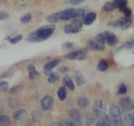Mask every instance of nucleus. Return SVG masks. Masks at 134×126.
Segmentation results:
<instances>
[{
	"instance_id": "e433bc0d",
	"label": "nucleus",
	"mask_w": 134,
	"mask_h": 126,
	"mask_svg": "<svg viewBox=\"0 0 134 126\" xmlns=\"http://www.w3.org/2000/svg\"><path fill=\"white\" fill-rule=\"evenodd\" d=\"M9 18V14L8 12L0 11V20H6Z\"/></svg>"
},
{
	"instance_id": "b1692460",
	"label": "nucleus",
	"mask_w": 134,
	"mask_h": 126,
	"mask_svg": "<svg viewBox=\"0 0 134 126\" xmlns=\"http://www.w3.org/2000/svg\"><path fill=\"white\" fill-rule=\"evenodd\" d=\"M134 47V38L130 41H128L127 43H125L122 46H120L118 51H121V50H130V49H132Z\"/></svg>"
},
{
	"instance_id": "9b49d317",
	"label": "nucleus",
	"mask_w": 134,
	"mask_h": 126,
	"mask_svg": "<svg viewBox=\"0 0 134 126\" xmlns=\"http://www.w3.org/2000/svg\"><path fill=\"white\" fill-rule=\"evenodd\" d=\"M41 105L43 111H49L52 108L53 105V98L51 96H45L41 100Z\"/></svg>"
},
{
	"instance_id": "c9c22d12",
	"label": "nucleus",
	"mask_w": 134,
	"mask_h": 126,
	"mask_svg": "<svg viewBox=\"0 0 134 126\" xmlns=\"http://www.w3.org/2000/svg\"><path fill=\"white\" fill-rule=\"evenodd\" d=\"M8 83L7 81L0 82V93H3L6 90H8Z\"/></svg>"
},
{
	"instance_id": "f03ea898",
	"label": "nucleus",
	"mask_w": 134,
	"mask_h": 126,
	"mask_svg": "<svg viewBox=\"0 0 134 126\" xmlns=\"http://www.w3.org/2000/svg\"><path fill=\"white\" fill-rule=\"evenodd\" d=\"M86 11L82 8H68L63 11L60 12L61 16V20L67 21V20H73L75 19H85L86 17Z\"/></svg>"
},
{
	"instance_id": "4c0bfd02",
	"label": "nucleus",
	"mask_w": 134,
	"mask_h": 126,
	"mask_svg": "<svg viewBox=\"0 0 134 126\" xmlns=\"http://www.w3.org/2000/svg\"><path fill=\"white\" fill-rule=\"evenodd\" d=\"M20 89H21V86H19V85L15 86V87H13L11 89H10L9 93H10V94H15V93L19 92V91L20 90Z\"/></svg>"
},
{
	"instance_id": "dca6fc26",
	"label": "nucleus",
	"mask_w": 134,
	"mask_h": 126,
	"mask_svg": "<svg viewBox=\"0 0 134 126\" xmlns=\"http://www.w3.org/2000/svg\"><path fill=\"white\" fill-rule=\"evenodd\" d=\"M28 115V111L27 109H19V111H15L13 113V119L16 120H23L25 117H27Z\"/></svg>"
},
{
	"instance_id": "4468645a",
	"label": "nucleus",
	"mask_w": 134,
	"mask_h": 126,
	"mask_svg": "<svg viewBox=\"0 0 134 126\" xmlns=\"http://www.w3.org/2000/svg\"><path fill=\"white\" fill-rule=\"evenodd\" d=\"M97 19V13L96 12H89L86 15L84 19V24L85 25H91Z\"/></svg>"
},
{
	"instance_id": "2f4dec72",
	"label": "nucleus",
	"mask_w": 134,
	"mask_h": 126,
	"mask_svg": "<svg viewBox=\"0 0 134 126\" xmlns=\"http://www.w3.org/2000/svg\"><path fill=\"white\" fill-rule=\"evenodd\" d=\"M21 40H22V35L19 34V35H17L13 38H9L8 41H9V43H11V44H16V43H18L19 41H20Z\"/></svg>"
},
{
	"instance_id": "5701e85b",
	"label": "nucleus",
	"mask_w": 134,
	"mask_h": 126,
	"mask_svg": "<svg viewBox=\"0 0 134 126\" xmlns=\"http://www.w3.org/2000/svg\"><path fill=\"white\" fill-rule=\"evenodd\" d=\"M108 69V63L107 60L102 59L99 61L98 65H97V70L100 72H106Z\"/></svg>"
},
{
	"instance_id": "0eeeda50",
	"label": "nucleus",
	"mask_w": 134,
	"mask_h": 126,
	"mask_svg": "<svg viewBox=\"0 0 134 126\" xmlns=\"http://www.w3.org/2000/svg\"><path fill=\"white\" fill-rule=\"evenodd\" d=\"M69 117L74 123V126H81L82 125V116L77 109H72L69 111Z\"/></svg>"
},
{
	"instance_id": "bb28decb",
	"label": "nucleus",
	"mask_w": 134,
	"mask_h": 126,
	"mask_svg": "<svg viewBox=\"0 0 134 126\" xmlns=\"http://www.w3.org/2000/svg\"><path fill=\"white\" fill-rule=\"evenodd\" d=\"M75 79H76V84L78 86H82L86 83V79H85V76H83L82 73H77Z\"/></svg>"
},
{
	"instance_id": "72a5a7b5",
	"label": "nucleus",
	"mask_w": 134,
	"mask_h": 126,
	"mask_svg": "<svg viewBox=\"0 0 134 126\" xmlns=\"http://www.w3.org/2000/svg\"><path fill=\"white\" fill-rule=\"evenodd\" d=\"M120 10L124 14V17L130 18V16H131V10H130V8H129L128 7H124V8H120Z\"/></svg>"
},
{
	"instance_id": "412c9836",
	"label": "nucleus",
	"mask_w": 134,
	"mask_h": 126,
	"mask_svg": "<svg viewBox=\"0 0 134 126\" xmlns=\"http://www.w3.org/2000/svg\"><path fill=\"white\" fill-rule=\"evenodd\" d=\"M27 69H28L29 76H30V79H34L35 77H37V76H40V73L36 70V68H35V66H34V65H29V66L27 67Z\"/></svg>"
},
{
	"instance_id": "49530a36",
	"label": "nucleus",
	"mask_w": 134,
	"mask_h": 126,
	"mask_svg": "<svg viewBox=\"0 0 134 126\" xmlns=\"http://www.w3.org/2000/svg\"><path fill=\"white\" fill-rule=\"evenodd\" d=\"M21 1H24V0H21Z\"/></svg>"
},
{
	"instance_id": "4be33fe9",
	"label": "nucleus",
	"mask_w": 134,
	"mask_h": 126,
	"mask_svg": "<svg viewBox=\"0 0 134 126\" xmlns=\"http://www.w3.org/2000/svg\"><path fill=\"white\" fill-rule=\"evenodd\" d=\"M77 105L80 109H86L89 105V100L85 97H81L77 99Z\"/></svg>"
},
{
	"instance_id": "9d476101",
	"label": "nucleus",
	"mask_w": 134,
	"mask_h": 126,
	"mask_svg": "<svg viewBox=\"0 0 134 126\" xmlns=\"http://www.w3.org/2000/svg\"><path fill=\"white\" fill-rule=\"evenodd\" d=\"M102 34H103V36H104L105 43H108V45H110V46H115V45L118 44L119 39H118V37L114 33H112V32H102Z\"/></svg>"
},
{
	"instance_id": "7c9ffc66",
	"label": "nucleus",
	"mask_w": 134,
	"mask_h": 126,
	"mask_svg": "<svg viewBox=\"0 0 134 126\" xmlns=\"http://www.w3.org/2000/svg\"><path fill=\"white\" fill-rule=\"evenodd\" d=\"M114 6H113V3L112 2H106L104 5V7H103V9L105 10V11L107 12H110L112 11V10H114Z\"/></svg>"
},
{
	"instance_id": "f3484780",
	"label": "nucleus",
	"mask_w": 134,
	"mask_h": 126,
	"mask_svg": "<svg viewBox=\"0 0 134 126\" xmlns=\"http://www.w3.org/2000/svg\"><path fill=\"white\" fill-rule=\"evenodd\" d=\"M96 126H112L109 116L106 115V116L103 117V118L98 119V120H97Z\"/></svg>"
},
{
	"instance_id": "ea45409f",
	"label": "nucleus",
	"mask_w": 134,
	"mask_h": 126,
	"mask_svg": "<svg viewBox=\"0 0 134 126\" xmlns=\"http://www.w3.org/2000/svg\"><path fill=\"white\" fill-rule=\"evenodd\" d=\"M12 72H13V69H9V70L6 71V72H4L2 75H1V76H0V78H6V77H8V76H9L10 75L12 74Z\"/></svg>"
},
{
	"instance_id": "cd10ccee",
	"label": "nucleus",
	"mask_w": 134,
	"mask_h": 126,
	"mask_svg": "<svg viewBox=\"0 0 134 126\" xmlns=\"http://www.w3.org/2000/svg\"><path fill=\"white\" fill-rule=\"evenodd\" d=\"M58 80H59V75L56 74V73H52L48 77V82L50 84L55 83V82L58 81Z\"/></svg>"
},
{
	"instance_id": "37998d69",
	"label": "nucleus",
	"mask_w": 134,
	"mask_h": 126,
	"mask_svg": "<svg viewBox=\"0 0 134 126\" xmlns=\"http://www.w3.org/2000/svg\"><path fill=\"white\" fill-rule=\"evenodd\" d=\"M59 71L61 73H67L68 71H69V68L67 66H63V67H61V68L59 69Z\"/></svg>"
},
{
	"instance_id": "2eb2a0df",
	"label": "nucleus",
	"mask_w": 134,
	"mask_h": 126,
	"mask_svg": "<svg viewBox=\"0 0 134 126\" xmlns=\"http://www.w3.org/2000/svg\"><path fill=\"white\" fill-rule=\"evenodd\" d=\"M60 64V59H53L52 61L48 62L47 64H45V65L43 66V69L45 70V72L47 71H52L53 68H55L58 65Z\"/></svg>"
},
{
	"instance_id": "6ab92c4d",
	"label": "nucleus",
	"mask_w": 134,
	"mask_h": 126,
	"mask_svg": "<svg viewBox=\"0 0 134 126\" xmlns=\"http://www.w3.org/2000/svg\"><path fill=\"white\" fill-rule=\"evenodd\" d=\"M61 20V16H60V12H56V13H52L47 17V21L52 24L57 23L58 21Z\"/></svg>"
},
{
	"instance_id": "ddd939ff",
	"label": "nucleus",
	"mask_w": 134,
	"mask_h": 126,
	"mask_svg": "<svg viewBox=\"0 0 134 126\" xmlns=\"http://www.w3.org/2000/svg\"><path fill=\"white\" fill-rule=\"evenodd\" d=\"M63 84L66 88H69L70 90H75V83H74L73 79L69 76H64V77L63 78Z\"/></svg>"
},
{
	"instance_id": "a878e982",
	"label": "nucleus",
	"mask_w": 134,
	"mask_h": 126,
	"mask_svg": "<svg viewBox=\"0 0 134 126\" xmlns=\"http://www.w3.org/2000/svg\"><path fill=\"white\" fill-rule=\"evenodd\" d=\"M9 123V117L6 116V115H1L0 116V126H8Z\"/></svg>"
},
{
	"instance_id": "f8f14e48",
	"label": "nucleus",
	"mask_w": 134,
	"mask_h": 126,
	"mask_svg": "<svg viewBox=\"0 0 134 126\" xmlns=\"http://www.w3.org/2000/svg\"><path fill=\"white\" fill-rule=\"evenodd\" d=\"M88 45L92 50L95 51H104L105 50V45L103 43H99V41H96L95 39L93 40H89L88 41Z\"/></svg>"
},
{
	"instance_id": "7ed1b4c3",
	"label": "nucleus",
	"mask_w": 134,
	"mask_h": 126,
	"mask_svg": "<svg viewBox=\"0 0 134 126\" xmlns=\"http://www.w3.org/2000/svg\"><path fill=\"white\" fill-rule=\"evenodd\" d=\"M109 115L112 126H122V111L119 106L112 105L109 109Z\"/></svg>"
},
{
	"instance_id": "473e14b6",
	"label": "nucleus",
	"mask_w": 134,
	"mask_h": 126,
	"mask_svg": "<svg viewBox=\"0 0 134 126\" xmlns=\"http://www.w3.org/2000/svg\"><path fill=\"white\" fill-rule=\"evenodd\" d=\"M60 126H74V123L71 119H63L60 122Z\"/></svg>"
},
{
	"instance_id": "a19ab883",
	"label": "nucleus",
	"mask_w": 134,
	"mask_h": 126,
	"mask_svg": "<svg viewBox=\"0 0 134 126\" xmlns=\"http://www.w3.org/2000/svg\"><path fill=\"white\" fill-rule=\"evenodd\" d=\"M74 46V43H65L62 45V49H71Z\"/></svg>"
},
{
	"instance_id": "39448f33",
	"label": "nucleus",
	"mask_w": 134,
	"mask_h": 126,
	"mask_svg": "<svg viewBox=\"0 0 134 126\" xmlns=\"http://www.w3.org/2000/svg\"><path fill=\"white\" fill-rule=\"evenodd\" d=\"M131 24V19L130 18H127V17H122L120 19H117L114 22H109L108 25L112 26L114 28H121V29H128L129 27Z\"/></svg>"
},
{
	"instance_id": "20e7f679",
	"label": "nucleus",
	"mask_w": 134,
	"mask_h": 126,
	"mask_svg": "<svg viewBox=\"0 0 134 126\" xmlns=\"http://www.w3.org/2000/svg\"><path fill=\"white\" fill-rule=\"evenodd\" d=\"M93 112L98 119H101L106 116V105L102 100H97L92 107Z\"/></svg>"
},
{
	"instance_id": "423d86ee",
	"label": "nucleus",
	"mask_w": 134,
	"mask_h": 126,
	"mask_svg": "<svg viewBox=\"0 0 134 126\" xmlns=\"http://www.w3.org/2000/svg\"><path fill=\"white\" fill-rule=\"evenodd\" d=\"M119 108H120L122 112H126V111L134 109V103L130 99V98H129V97H123L119 100Z\"/></svg>"
},
{
	"instance_id": "1a4fd4ad",
	"label": "nucleus",
	"mask_w": 134,
	"mask_h": 126,
	"mask_svg": "<svg viewBox=\"0 0 134 126\" xmlns=\"http://www.w3.org/2000/svg\"><path fill=\"white\" fill-rule=\"evenodd\" d=\"M122 126H134V109L122 112Z\"/></svg>"
},
{
	"instance_id": "f704fd0d",
	"label": "nucleus",
	"mask_w": 134,
	"mask_h": 126,
	"mask_svg": "<svg viewBox=\"0 0 134 126\" xmlns=\"http://www.w3.org/2000/svg\"><path fill=\"white\" fill-rule=\"evenodd\" d=\"M83 23H84V19H73V23L72 24L75 25V27H77V28H80V27H82Z\"/></svg>"
},
{
	"instance_id": "c756f323",
	"label": "nucleus",
	"mask_w": 134,
	"mask_h": 126,
	"mask_svg": "<svg viewBox=\"0 0 134 126\" xmlns=\"http://www.w3.org/2000/svg\"><path fill=\"white\" fill-rule=\"evenodd\" d=\"M31 14L30 13H28V14H25L24 16H22V17L20 18V21L21 23H24V24H27V23H29L30 20H31Z\"/></svg>"
},
{
	"instance_id": "c85d7f7f",
	"label": "nucleus",
	"mask_w": 134,
	"mask_h": 126,
	"mask_svg": "<svg viewBox=\"0 0 134 126\" xmlns=\"http://www.w3.org/2000/svg\"><path fill=\"white\" fill-rule=\"evenodd\" d=\"M128 92V87L125 84H120L119 87V90H118V94L119 95H125Z\"/></svg>"
},
{
	"instance_id": "c03bdc74",
	"label": "nucleus",
	"mask_w": 134,
	"mask_h": 126,
	"mask_svg": "<svg viewBox=\"0 0 134 126\" xmlns=\"http://www.w3.org/2000/svg\"><path fill=\"white\" fill-rule=\"evenodd\" d=\"M49 126H60V123H57V122H52V123H51Z\"/></svg>"
},
{
	"instance_id": "a211bd4d",
	"label": "nucleus",
	"mask_w": 134,
	"mask_h": 126,
	"mask_svg": "<svg viewBox=\"0 0 134 126\" xmlns=\"http://www.w3.org/2000/svg\"><path fill=\"white\" fill-rule=\"evenodd\" d=\"M63 32L67 34H73V33H78L79 29L77 27H75L73 24H68L65 25L64 28H63Z\"/></svg>"
},
{
	"instance_id": "6e6552de",
	"label": "nucleus",
	"mask_w": 134,
	"mask_h": 126,
	"mask_svg": "<svg viewBox=\"0 0 134 126\" xmlns=\"http://www.w3.org/2000/svg\"><path fill=\"white\" fill-rule=\"evenodd\" d=\"M65 58L68 60H84L86 58V52L85 50L74 51V52L66 54Z\"/></svg>"
},
{
	"instance_id": "aec40b11",
	"label": "nucleus",
	"mask_w": 134,
	"mask_h": 126,
	"mask_svg": "<svg viewBox=\"0 0 134 126\" xmlns=\"http://www.w3.org/2000/svg\"><path fill=\"white\" fill-rule=\"evenodd\" d=\"M57 96H58V98L62 101L66 99L67 98V89L64 86H62L57 91Z\"/></svg>"
},
{
	"instance_id": "f257e3e1",
	"label": "nucleus",
	"mask_w": 134,
	"mask_h": 126,
	"mask_svg": "<svg viewBox=\"0 0 134 126\" xmlns=\"http://www.w3.org/2000/svg\"><path fill=\"white\" fill-rule=\"evenodd\" d=\"M54 30H55V26L53 24L46 25V26H42L34 32L30 33L27 38V41H30V43H37V41H42L45 40L49 39L51 36L53 34Z\"/></svg>"
},
{
	"instance_id": "a18cd8bd",
	"label": "nucleus",
	"mask_w": 134,
	"mask_h": 126,
	"mask_svg": "<svg viewBox=\"0 0 134 126\" xmlns=\"http://www.w3.org/2000/svg\"><path fill=\"white\" fill-rule=\"evenodd\" d=\"M3 112H4V109H3V107H1V106H0V116L2 115Z\"/></svg>"
},
{
	"instance_id": "393cba45",
	"label": "nucleus",
	"mask_w": 134,
	"mask_h": 126,
	"mask_svg": "<svg viewBox=\"0 0 134 126\" xmlns=\"http://www.w3.org/2000/svg\"><path fill=\"white\" fill-rule=\"evenodd\" d=\"M113 6L115 8H122L127 7L128 0H113Z\"/></svg>"
},
{
	"instance_id": "58836bf2",
	"label": "nucleus",
	"mask_w": 134,
	"mask_h": 126,
	"mask_svg": "<svg viewBox=\"0 0 134 126\" xmlns=\"http://www.w3.org/2000/svg\"><path fill=\"white\" fill-rule=\"evenodd\" d=\"M84 2H85V0H68V3H69L70 5H75V6L80 5Z\"/></svg>"
},
{
	"instance_id": "79ce46f5",
	"label": "nucleus",
	"mask_w": 134,
	"mask_h": 126,
	"mask_svg": "<svg viewBox=\"0 0 134 126\" xmlns=\"http://www.w3.org/2000/svg\"><path fill=\"white\" fill-rule=\"evenodd\" d=\"M94 120H95V116H94L92 113H89V114L87 115V120L90 123H92V122H94Z\"/></svg>"
}]
</instances>
